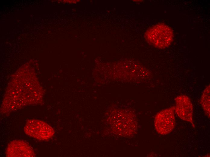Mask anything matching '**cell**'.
I'll return each mask as SVG.
<instances>
[{"label":"cell","mask_w":210,"mask_h":157,"mask_svg":"<svg viewBox=\"0 0 210 157\" xmlns=\"http://www.w3.org/2000/svg\"><path fill=\"white\" fill-rule=\"evenodd\" d=\"M6 90L1 107L2 114H8L26 106L40 103L43 90L36 83L10 84Z\"/></svg>","instance_id":"6da1fadb"},{"label":"cell","mask_w":210,"mask_h":157,"mask_svg":"<svg viewBox=\"0 0 210 157\" xmlns=\"http://www.w3.org/2000/svg\"><path fill=\"white\" fill-rule=\"evenodd\" d=\"M173 34L171 29L166 25L159 24L149 29L145 34L147 40L155 47L164 49L171 43Z\"/></svg>","instance_id":"7a4b0ae2"},{"label":"cell","mask_w":210,"mask_h":157,"mask_svg":"<svg viewBox=\"0 0 210 157\" xmlns=\"http://www.w3.org/2000/svg\"><path fill=\"white\" fill-rule=\"evenodd\" d=\"M24 130L27 135L40 140H46L51 138L55 132L53 128L42 120L31 119L27 120Z\"/></svg>","instance_id":"3957f363"},{"label":"cell","mask_w":210,"mask_h":157,"mask_svg":"<svg viewBox=\"0 0 210 157\" xmlns=\"http://www.w3.org/2000/svg\"><path fill=\"white\" fill-rule=\"evenodd\" d=\"M174 111L175 106H173L161 111L156 115L154 126L160 134H168L174 128L175 123Z\"/></svg>","instance_id":"277c9868"},{"label":"cell","mask_w":210,"mask_h":157,"mask_svg":"<svg viewBox=\"0 0 210 157\" xmlns=\"http://www.w3.org/2000/svg\"><path fill=\"white\" fill-rule=\"evenodd\" d=\"M8 157H30L35 156L31 147L26 142L21 140H15L8 145L5 152Z\"/></svg>","instance_id":"5b68a950"},{"label":"cell","mask_w":210,"mask_h":157,"mask_svg":"<svg viewBox=\"0 0 210 157\" xmlns=\"http://www.w3.org/2000/svg\"><path fill=\"white\" fill-rule=\"evenodd\" d=\"M175 102V111L178 116L194 127L192 119L193 107L189 98L185 95H180L176 97Z\"/></svg>","instance_id":"8992f818"},{"label":"cell","mask_w":210,"mask_h":157,"mask_svg":"<svg viewBox=\"0 0 210 157\" xmlns=\"http://www.w3.org/2000/svg\"><path fill=\"white\" fill-rule=\"evenodd\" d=\"M200 103L205 112L210 117V86L208 85L204 90L200 100Z\"/></svg>","instance_id":"52a82bcc"}]
</instances>
